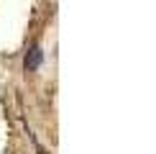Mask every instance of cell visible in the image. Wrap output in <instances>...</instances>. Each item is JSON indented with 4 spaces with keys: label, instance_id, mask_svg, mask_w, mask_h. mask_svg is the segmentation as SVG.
Wrapping results in <instances>:
<instances>
[{
    "label": "cell",
    "instance_id": "6da1fadb",
    "mask_svg": "<svg viewBox=\"0 0 156 154\" xmlns=\"http://www.w3.org/2000/svg\"><path fill=\"white\" fill-rule=\"evenodd\" d=\"M41 59H44L41 46H34L28 51V57H26V72H36V69L41 67Z\"/></svg>",
    "mask_w": 156,
    "mask_h": 154
}]
</instances>
